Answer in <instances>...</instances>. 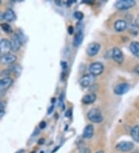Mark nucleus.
Wrapping results in <instances>:
<instances>
[{
    "mask_svg": "<svg viewBox=\"0 0 139 153\" xmlns=\"http://www.w3.org/2000/svg\"><path fill=\"white\" fill-rule=\"evenodd\" d=\"M87 118L93 123H100L104 119L101 111L98 108L91 109L87 113Z\"/></svg>",
    "mask_w": 139,
    "mask_h": 153,
    "instance_id": "nucleus-1",
    "label": "nucleus"
},
{
    "mask_svg": "<svg viewBox=\"0 0 139 153\" xmlns=\"http://www.w3.org/2000/svg\"><path fill=\"white\" fill-rule=\"evenodd\" d=\"M135 4L136 2L135 0H118L115 2L114 6L117 10H125L134 7Z\"/></svg>",
    "mask_w": 139,
    "mask_h": 153,
    "instance_id": "nucleus-2",
    "label": "nucleus"
},
{
    "mask_svg": "<svg viewBox=\"0 0 139 153\" xmlns=\"http://www.w3.org/2000/svg\"><path fill=\"white\" fill-rule=\"evenodd\" d=\"M104 70V65L100 62H94L90 65L89 71L92 76H97L101 74Z\"/></svg>",
    "mask_w": 139,
    "mask_h": 153,
    "instance_id": "nucleus-3",
    "label": "nucleus"
},
{
    "mask_svg": "<svg viewBox=\"0 0 139 153\" xmlns=\"http://www.w3.org/2000/svg\"><path fill=\"white\" fill-rule=\"evenodd\" d=\"M116 149L117 151L122 152H128L134 149V143L132 142H120L117 144Z\"/></svg>",
    "mask_w": 139,
    "mask_h": 153,
    "instance_id": "nucleus-4",
    "label": "nucleus"
},
{
    "mask_svg": "<svg viewBox=\"0 0 139 153\" xmlns=\"http://www.w3.org/2000/svg\"><path fill=\"white\" fill-rule=\"evenodd\" d=\"M10 43H11V51L13 52H17L22 46V41L20 37L19 36L18 34L15 33L12 38Z\"/></svg>",
    "mask_w": 139,
    "mask_h": 153,
    "instance_id": "nucleus-5",
    "label": "nucleus"
},
{
    "mask_svg": "<svg viewBox=\"0 0 139 153\" xmlns=\"http://www.w3.org/2000/svg\"><path fill=\"white\" fill-rule=\"evenodd\" d=\"M130 90V85L127 83H121V84H117V86L114 88V92L115 94L117 95H123L124 94H126L127 92L129 91Z\"/></svg>",
    "mask_w": 139,
    "mask_h": 153,
    "instance_id": "nucleus-6",
    "label": "nucleus"
},
{
    "mask_svg": "<svg viewBox=\"0 0 139 153\" xmlns=\"http://www.w3.org/2000/svg\"><path fill=\"white\" fill-rule=\"evenodd\" d=\"M100 50V45L98 43H91L87 47V53L88 56H94L99 53Z\"/></svg>",
    "mask_w": 139,
    "mask_h": 153,
    "instance_id": "nucleus-7",
    "label": "nucleus"
},
{
    "mask_svg": "<svg viewBox=\"0 0 139 153\" xmlns=\"http://www.w3.org/2000/svg\"><path fill=\"white\" fill-rule=\"evenodd\" d=\"M113 60L117 64H122L124 62V54H123L121 50L117 47H114L112 51V55H111Z\"/></svg>",
    "mask_w": 139,
    "mask_h": 153,
    "instance_id": "nucleus-8",
    "label": "nucleus"
},
{
    "mask_svg": "<svg viewBox=\"0 0 139 153\" xmlns=\"http://www.w3.org/2000/svg\"><path fill=\"white\" fill-rule=\"evenodd\" d=\"M11 51V43L10 41L6 39H2L0 40V53L2 55L9 53Z\"/></svg>",
    "mask_w": 139,
    "mask_h": 153,
    "instance_id": "nucleus-9",
    "label": "nucleus"
},
{
    "mask_svg": "<svg viewBox=\"0 0 139 153\" xmlns=\"http://www.w3.org/2000/svg\"><path fill=\"white\" fill-rule=\"evenodd\" d=\"M13 80L10 77H3L0 79V91H4L9 89L13 85Z\"/></svg>",
    "mask_w": 139,
    "mask_h": 153,
    "instance_id": "nucleus-10",
    "label": "nucleus"
},
{
    "mask_svg": "<svg viewBox=\"0 0 139 153\" xmlns=\"http://www.w3.org/2000/svg\"><path fill=\"white\" fill-rule=\"evenodd\" d=\"M94 76H92L91 74H84L83 76H81L80 79V86L83 88H87L92 84Z\"/></svg>",
    "mask_w": 139,
    "mask_h": 153,
    "instance_id": "nucleus-11",
    "label": "nucleus"
},
{
    "mask_svg": "<svg viewBox=\"0 0 139 153\" xmlns=\"http://www.w3.org/2000/svg\"><path fill=\"white\" fill-rule=\"evenodd\" d=\"M16 60V56L10 53L2 55L0 57V61L4 64H12L15 63Z\"/></svg>",
    "mask_w": 139,
    "mask_h": 153,
    "instance_id": "nucleus-12",
    "label": "nucleus"
},
{
    "mask_svg": "<svg viewBox=\"0 0 139 153\" xmlns=\"http://www.w3.org/2000/svg\"><path fill=\"white\" fill-rule=\"evenodd\" d=\"M114 27L117 32H123L128 27V23L126 21L123 20V19H119L114 22Z\"/></svg>",
    "mask_w": 139,
    "mask_h": 153,
    "instance_id": "nucleus-13",
    "label": "nucleus"
},
{
    "mask_svg": "<svg viewBox=\"0 0 139 153\" xmlns=\"http://www.w3.org/2000/svg\"><path fill=\"white\" fill-rule=\"evenodd\" d=\"M94 133V128L92 125H87L84 129L83 132V138L86 139H90L93 137Z\"/></svg>",
    "mask_w": 139,
    "mask_h": 153,
    "instance_id": "nucleus-14",
    "label": "nucleus"
},
{
    "mask_svg": "<svg viewBox=\"0 0 139 153\" xmlns=\"http://www.w3.org/2000/svg\"><path fill=\"white\" fill-rule=\"evenodd\" d=\"M16 19V16L12 9H8L4 13V19L8 22H13Z\"/></svg>",
    "mask_w": 139,
    "mask_h": 153,
    "instance_id": "nucleus-15",
    "label": "nucleus"
},
{
    "mask_svg": "<svg viewBox=\"0 0 139 153\" xmlns=\"http://www.w3.org/2000/svg\"><path fill=\"white\" fill-rule=\"evenodd\" d=\"M97 96L95 94H87L86 95H84L82 98V102L85 105H91L92 103L96 101Z\"/></svg>",
    "mask_w": 139,
    "mask_h": 153,
    "instance_id": "nucleus-16",
    "label": "nucleus"
},
{
    "mask_svg": "<svg viewBox=\"0 0 139 153\" xmlns=\"http://www.w3.org/2000/svg\"><path fill=\"white\" fill-rule=\"evenodd\" d=\"M129 48L132 54L139 58V42H132L130 44Z\"/></svg>",
    "mask_w": 139,
    "mask_h": 153,
    "instance_id": "nucleus-17",
    "label": "nucleus"
},
{
    "mask_svg": "<svg viewBox=\"0 0 139 153\" xmlns=\"http://www.w3.org/2000/svg\"><path fill=\"white\" fill-rule=\"evenodd\" d=\"M83 35L81 30H78V32L77 33L76 36L74 39V45L75 47H79L81 43L83 42Z\"/></svg>",
    "mask_w": 139,
    "mask_h": 153,
    "instance_id": "nucleus-18",
    "label": "nucleus"
},
{
    "mask_svg": "<svg viewBox=\"0 0 139 153\" xmlns=\"http://www.w3.org/2000/svg\"><path fill=\"white\" fill-rule=\"evenodd\" d=\"M131 136L135 142H139V125H135L131 130Z\"/></svg>",
    "mask_w": 139,
    "mask_h": 153,
    "instance_id": "nucleus-19",
    "label": "nucleus"
},
{
    "mask_svg": "<svg viewBox=\"0 0 139 153\" xmlns=\"http://www.w3.org/2000/svg\"><path fill=\"white\" fill-rule=\"evenodd\" d=\"M1 27H2V30H3L4 32L6 33H11L13 32L12 27L8 23H2L1 25Z\"/></svg>",
    "mask_w": 139,
    "mask_h": 153,
    "instance_id": "nucleus-20",
    "label": "nucleus"
},
{
    "mask_svg": "<svg viewBox=\"0 0 139 153\" xmlns=\"http://www.w3.org/2000/svg\"><path fill=\"white\" fill-rule=\"evenodd\" d=\"M5 114H6V105H5V103L0 101V119L3 118Z\"/></svg>",
    "mask_w": 139,
    "mask_h": 153,
    "instance_id": "nucleus-21",
    "label": "nucleus"
},
{
    "mask_svg": "<svg viewBox=\"0 0 139 153\" xmlns=\"http://www.w3.org/2000/svg\"><path fill=\"white\" fill-rule=\"evenodd\" d=\"M74 16L77 19H78V20H82V19H83V13H81V12H80V11L75 12V13H74Z\"/></svg>",
    "mask_w": 139,
    "mask_h": 153,
    "instance_id": "nucleus-22",
    "label": "nucleus"
},
{
    "mask_svg": "<svg viewBox=\"0 0 139 153\" xmlns=\"http://www.w3.org/2000/svg\"><path fill=\"white\" fill-rule=\"evenodd\" d=\"M79 153H91V152L89 148L82 147L79 151Z\"/></svg>",
    "mask_w": 139,
    "mask_h": 153,
    "instance_id": "nucleus-23",
    "label": "nucleus"
},
{
    "mask_svg": "<svg viewBox=\"0 0 139 153\" xmlns=\"http://www.w3.org/2000/svg\"><path fill=\"white\" fill-rule=\"evenodd\" d=\"M46 127V122L45 121H42L40 124H39V128H44Z\"/></svg>",
    "mask_w": 139,
    "mask_h": 153,
    "instance_id": "nucleus-24",
    "label": "nucleus"
},
{
    "mask_svg": "<svg viewBox=\"0 0 139 153\" xmlns=\"http://www.w3.org/2000/svg\"><path fill=\"white\" fill-rule=\"evenodd\" d=\"M135 25H136V26H137L138 28H139V14H138V16L137 18H136V19H135Z\"/></svg>",
    "mask_w": 139,
    "mask_h": 153,
    "instance_id": "nucleus-25",
    "label": "nucleus"
},
{
    "mask_svg": "<svg viewBox=\"0 0 139 153\" xmlns=\"http://www.w3.org/2000/svg\"><path fill=\"white\" fill-rule=\"evenodd\" d=\"M68 33L69 34H72L74 33V27L73 26H70L68 28Z\"/></svg>",
    "mask_w": 139,
    "mask_h": 153,
    "instance_id": "nucleus-26",
    "label": "nucleus"
},
{
    "mask_svg": "<svg viewBox=\"0 0 139 153\" xmlns=\"http://www.w3.org/2000/svg\"><path fill=\"white\" fill-rule=\"evenodd\" d=\"M2 20H5V19H4V13L0 11V21Z\"/></svg>",
    "mask_w": 139,
    "mask_h": 153,
    "instance_id": "nucleus-27",
    "label": "nucleus"
},
{
    "mask_svg": "<svg viewBox=\"0 0 139 153\" xmlns=\"http://www.w3.org/2000/svg\"><path fill=\"white\" fill-rule=\"evenodd\" d=\"M135 73L139 75V64L135 67Z\"/></svg>",
    "mask_w": 139,
    "mask_h": 153,
    "instance_id": "nucleus-28",
    "label": "nucleus"
},
{
    "mask_svg": "<svg viewBox=\"0 0 139 153\" xmlns=\"http://www.w3.org/2000/svg\"><path fill=\"white\" fill-rule=\"evenodd\" d=\"M4 94H4V91H0V99L3 97Z\"/></svg>",
    "mask_w": 139,
    "mask_h": 153,
    "instance_id": "nucleus-29",
    "label": "nucleus"
},
{
    "mask_svg": "<svg viewBox=\"0 0 139 153\" xmlns=\"http://www.w3.org/2000/svg\"><path fill=\"white\" fill-rule=\"evenodd\" d=\"M95 153H104V151H101V150H100V151L97 152H95Z\"/></svg>",
    "mask_w": 139,
    "mask_h": 153,
    "instance_id": "nucleus-30",
    "label": "nucleus"
},
{
    "mask_svg": "<svg viewBox=\"0 0 139 153\" xmlns=\"http://www.w3.org/2000/svg\"><path fill=\"white\" fill-rule=\"evenodd\" d=\"M0 4H1V0H0Z\"/></svg>",
    "mask_w": 139,
    "mask_h": 153,
    "instance_id": "nucleus-31",
    "label": "nucleus"
}]
</instances>
